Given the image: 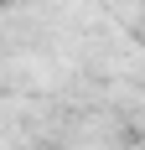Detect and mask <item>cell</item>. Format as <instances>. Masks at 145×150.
<instances>
[{"mask_svg":"<svg viewBox=\"0 0 145 150\" xmlns=\"http://www.w3.org/2000/svg\"><path fill=\"white\" fill-rule=\"evenodd\" d=\"M0 5H11V0H0Z\"/></svg>","mask_w":145,"mask_h":150,"instance_id":"6da1fadb","label":"cell"}]
</instances>
